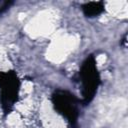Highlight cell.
<instances>
[{
	"instance_id": "obj_2",
	"label": "cell",
	"mask_w": 128,
	"mask_h": 128,
	"mask_svg": "<svg viewBox=\"0 0 128 128\" xmlns=\"http://www.w3.org/2000/svg\"><path fill=\"white\" fill-rule=\"evenodd\" d=\"M54 110L61 115L71 128H78L80 99L66 89H56L51 95Z\"/></svg>"
},
{
	"instance_id": "obj_4",
	"label": "cell",
	"mask_w": 128,
	"mask_h": 128,
	"mask_svg": "<svg viewBox=\"0 0 128 128\" xmlns=\"http://www.w3.org/2000/svg\"><path fill=\"white\" fill-rule=\"evenodd\" d=\"M82 13L87 18H95L105 12V3L103 1H90L81 6Z\"/></svg>"
},
{
	"instance_id": "obj_5",
	"label": "cell",
	"mask_w": 128,
	"mask_h": 128,
	"mask_svg": "<svg viewBox=\"0 0 128 128\" xmlns=\"http://www.w3.org/2000/svg\"><path fill=\"white\" fill-rule=\"evenodd\" d=\"M13 4H14L13 1H5V2H3L2 5L0 6V15L4 14L6 11H8V9H9Z\"/></svg>"
},
{
	"instance_id": "obj_3",
	"label": "cell",
	"mask_w": 128,
	"mask_h": 128,
	"mask_svg": "<svg viewBox=\"0 0 128 128\" xmlns=\"http://www.w3.org/2000/svg\"><path fill=\"white\" fill-rule=\"evenodd\" d=\"M21 80L14 70L0 71V106L4 116L9 115L19 100Z\"/></svg>"
},
{
	"instance_id": "obj_1",
	"label": "cell",
	"mask_w": 128,
	"mask_h": 128,
	"mask_svg": "<svg viewBox=\"0 0 128 128\" xmlns=\"http://www.w3.org/2000/svg\"><path fill=\"white\" fill-rule=\"evenodd\" d=\"M78 80L81 83V105L87 106L94 100L101 84V76L94 54H89L81 63Z\"/></svg>"
}]
</instances>
